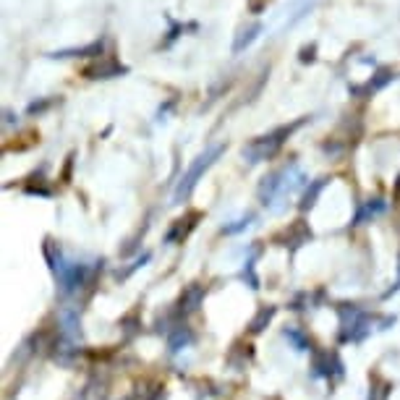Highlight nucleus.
<instances>
[{"instance_id": "obj_1", "label": "nucleus", "mask_w": 400, "mask_h": 400, "mask_svg": "<svg viewBox=\"0 0 400 400\" xmlns=\"http://www.w3.org/2000/svg\"><path fill=\"white\" fill-rule=\"evenodd\" d=\"M306 183H312V181L301 170V165L288 163L272 170L270 175H264L257 194H259V201L270 212H283L288 207V199H293Z\"/></svg>"}, {"instance_id": "obj_2", "label": "nucleus", "mask_w": 400, "mask_h": 400, "mask_svg": "<svg viewBox=\"0 0 400 400\" xmlns=\"http://www.w3.org/2000/svg\"><path fill=\"white\" fill-rule=\"evenodd\" d=\"M45 259H48V264H50V272L55 275V280H58L61 293H66V296H71V293H76V290H81V288L89 283L92 272H94L89 264L68 259V257L61 251V246L52 243V241H45Z\"/></svg>"}, {"instance_id": "obj_3", "label": "nucleus", "mask_w": 400, "mask_h": 400, "mask_svg": "<svg viewBox=\"0 0 400 400\" xmlns=\"http://www.w3.org/2000/svg\"><path fill=\"white\" fill-rule=\"evenodd\" d=\"M301 126H303V118H301V121H293V123L277 126V128H272L270 134H262V137L251 139L249 144H243V150H241L243 160L249 165H259V163H264V160H272L277 152L283 150V144H286L288 139L293 137V131L301 128Z\"/></svg>"}, {"instance_id": "obj_4", "label": "nucleus", "mask_w": 400, "mask_h": 400, "mask_svg": "<svg viewBox=\"0 0 400 400\" xmlns=\"http://www.w3.org/2000/svg\"><path fill=\"white\" fill-rule=\"evenodd\" d=\"M223 152H226V144H212V147H207L194 163L188 165V170L181 175V181H178V186H175V194H173L175 204H183V201L194 194V188H197V183L201 181V175L217 163V157H220Z\"/></svg>"}, {"instance_id": "obj_5", "label": "nucleus", "mask_w": 400, "mask_h": 400, "mask_svg": "<svg viewBox=\"0 0 400 400\" xmlns=\"http://www.w3.org/2000/svg\"><path fill=\"white\" fill-rule=\"evenodd\" d=\"M340 343H359L372 332V325L379 322L374 314L363 312L356 303H340Z\"/></svg>"}, {"instance_id": "obj_6", "label": "nucleus", "mask_w": 400, "mask_h": 400, "mask_svg": "<svg viewBox=\"0 0 400 400\" xmlns=\"http://www.w3.org/2000/svg\"><path fill=\"white\" fill-rule=\"evenodd\" d=\"M312 374L322 377V379H332V377H343V363H340L338 353L330 350H317L312 359Z\"/></svg>"}, {"instance_id": "obj_7", "label": "nucleus", "mask_w": 400, "mask_h": 400, "mask_svg": "<svg viewBox=\"0 0 400 400\" xmlns=\"http://www.w3.org/2000/svg\"><path fill=\"white\" fill-rule=\"evenodd\" d=\"M126 74H128V66L113 61V58H100L97 63H92L81 71V76H87V79H115V76Z\"/></svg>"}, {"instance_id": "obj_8", "label": "nucleus", "mask_w": 400, "mask_h": 400, "mask_svg": "<svg viewBox=\"0 0 400 400\" xmlns=\"http://www.w3.org/2000/svg\"><path fill=\"white\" fill-rule=\"evenodd\" d=\"M105 48H108V39L100 37L94 42H89L84 48H66V50H55L50 52V58H97L100 61L105 55Z\"/></svg>"}, {"instance_id": "obj_9", "label": "nucleus", "mask_w": 400, "mask_h": 400, "mask_svg": "<svg viewBox=\"0 0 400 400\" xmlns=\"http://www.w3.org/2000/svg\"><path fill=\"white\" fill-rule=\"evenodd\" d=\"M392 79H395V74H392L390 68H379L366 84H361V87H350V94H353V97H372V94H377V92H382V89L388 87Z\"/></svg>"}, {"instance_id": "obj_10", "label": "nucleus", "mask_w": 400, "mask_h": 400, "mask_svg": "<svg viewBox=\"0 0 400 400\" xmlns=\"http://www.w3.org/2000/svg\"><path fill=\"white\" fill-rule=\"evenodd\" d=\"M204 301V288L201 286H188L183 293H181V301H178V309H175V314H191L199 309V303Z\"/></svg>"}, {"instance_id": "obj_11", "label": "nucleus", "mask_w": 400, "mask_h": 400, "mask_svg": "<svg viewBox=\"0 0 400 400\" xmlns=\"http://www.w3.org/2000/svg\"><path fill=\"white\" fill-rule=\"evenodd\" d=\"M61 335L79 343L81 340V319L76 309H63L61 312Z\"/></svg>"}, {"instance_id": "obj_12", "label": "nucleus", "mask_w": 400, "mask_h": 400, "mask_svg": "<svg viewBox=\"0 0 400 400\" xmlns=\"http://www.w3.org/2000/svg\"><path fill=\"white\" fill-rule=\"evenodd\" d=\"M262 32H264V26L259 24V21H257V24H251V26H243V29H238L236 39H233V55H241L246 48H251V45L259 39Z\"/></svg>"}, {"instance_id": "obj_13", "label": "nucleus", "mask_w": 400, "mask_h": 400, "mask_svg": "<svg viewBox=\"0 0 400 400\" xmlns=\"http://www.w3.org/2000/svg\"><path fill=\"white\" fill-rule=\"evenodd\" d=\"M388 210V201L385 199H369L363 201L361 207H359V212L353 217V226H363V223H369V220H374L377 214H382Z\"/></svg>"}, {"instance_id": "obj_14", "label": "nucleus", "mask_w": 400, "mask_h": 400, "mask_svg": "<svg viewBox=\"0 0 400 400\" xmlns=\"http://www.w3.org/2000/svg\"><path fill=\"white\" fill-rule=\"evenodd\" d=\"M76 400H108V382L100 377H92L87 385L79 390Z\"/></svg>"}, {"instance_id": "obj_15", "label": "nucleus", "mask_w": 400, "mask_h": 400, "mask_svg": "<svg viewBox=\"0 0 400 400\" xmlns=\"http://www.w3.org/2000/svg\"><path fill=\"white\" fill-rule=\"evenodd\" d=\"M312 0H293L290 6H286L283 8V21H280V26H290V24H296L299 19H303L306 13L312 11Z\"/></svg>"}, {"instance_id": "obj_16", "label": "nucleus", "mask_w": 400, "mask_h": 400, "mask_svg": "<svg viewBox=\"0 0 400 400\" xmlns=\"http://www.w3.org/2000/svg\"><path fill=\"white\" fill-rule=\"evenodd\" d=\"M191 340H194V335H191V330L186 325H175L168 332V350L170 353H178V350H183L186 346H191Z\"/></svg>"}, {"instance_id": "obj_17", "label": "nucleus", "mask_w": 400, "mask_h": 400, "mask_svg": "<svg viewBox=\"0 0 400 400\" xmlns=\"http://www.w3.org/2000/svg\"><path fill=\"white\" fill-rule=\"evenodd\" d=\"M199 217H201L199 212H191V214H188V217H183V220H175L173 228H170V233L165 236V241H168V243H175V241H183V238L188 236V230H191V228L197 226L194 220H199Z\"/></svg>"}, {"instance_id": "obj_18", "label": "nucleus", "mask_w": 400, "mask_h": 400, "mask_svg": "<svg viewBox=\"0 0 400 400\" xmlns=\"http://www.w3.org/2000/svg\"><path fill=\"white\" fill-rule=\"evenodd\" d=\"M286 241H290V249H299V246H303V243L312 241V230L306 228L303 220H299V223H293V226L286 230Z\"/></svg>"}, {"instance_id": "obj_19", "label": "nucleus", "mask_w": 400, "mask_h": 400, "mask_svg": "<svg viewBox=\"0 0 400 400\" xmlns=\"http://www.w3.org/2000/svg\"><path fill=\"white\" fill-rule=\"evenodd\" d=\"M327 181L330 178H317V181H312L309 186H306V191H303V197H301V210L306 212V210H312L314 204H317V199H319V194H322V188L327 186Z\"/></svg>"}, {"instance_id": "obj_20", "label": "nucleus", "mask_w": 400, "mask_h": 400, "mask_svg": "<svg viewBox=\"0 0 400 400\" xmlns=\"http://www.w3.org/2000/svg\"><path fill=\"white\" fill-rule=\"evenodd\" d=\"M283 338H286L288 343H290V346H293L296 350H301V353H303V350H312V348H309L312 343H309V338H306V335L301 332L299 327H293V325L283 327Z\"/></svg>"}, {"instance_id": "obj_21", "label": "nucleus", "mask_w": 400, "mask_h": 400, "mask_svg": "<svg viewBox=\"0 0 400 400\" xmlns=\"http://www.w3.org/2000/svg\"><path fill=\"white\" fill-rule=\"evenodd\" d=\"M275 306H262V309H259V312L254 314V319H251L249 322V330L251 332H254V335H259V332H262L264 327L270 325V322H272V317H275Z\"/></svg>"}, {"instance_id": "obj_22", "label": "nucleus", "mask_w": 400, "mask_h": 400, "mask_svg": "<svg viewBox=\"0 0 400 400\" xmlns=\"http://www.w3.org/2000/svg\"><path fill=\"white\" fill-rule=\"evenodd\" d=\"M390 392H392V382L382 379L379 374H372V392H369V400H388Z\"/></svg>"}, {"instance_id": "obj_23", "label": "nucleus", "mask_w": 400, "mask_h": 400, "mask_svg": "<svg viewBox=\"0 0 400 400\" xmlns=\"http://www.w3.org/2000/svg\"><path fill=\"white\" fill-rule=\"evenodd\" d=\"M251 220H254V214H243V217H238V220H233V226H223V233L226 236H233V233H241L243 228L251 226Z\"/></svg>"}, {"instance_id": "obj_24", "label": "nucleus", "mask_w": 400, "mask_h": 400, "mask_svg": "<svg viewBox=\"0 0 400 400\" xmlns=\"http://www.w3.org/2000/svg\"><path fill=\"white\" fill-rule=\"evenodd\" d=\"M241 277H243V280L249 283V288H254V290L259 288V280H257V275H254V259H249V262L243 264V272H241Z\"/></svg>"}, {"instance_id": "obj_25", "label": "nucleus", "mask_w": 400, "mask_h": 400, "mask_svg": "<svg viewBox=\"0 0 400 400\" xmlns=\"http://www.w3.org/2000/svg\"><path fill=\"white\" fill-rule=\"evenodd\" d=\"M299 61L301 63H314L317 61V42H312V45H303V48H301Z\"/></svg>"}, {"instance_id": "obj_26", "label": "nucleus", "mask_w": 400, "mask_h": 400, "mask_svg": "<svg viewBox=\"0 0 400 400\" xmlns=\"http://www.w3.org/2000/svg\"><path fill=\"white\" fill-rule=\"evenodd\" d=\"M52 102H55V100H42V102H32V105H29V108H26V113H29V115H39V113H45V110H48V108H50Z\"/></svg>"}, {"instance_id": "obj_27", "label": "nucleus", "mask_w": 400, "mask_h": 400, "mask_svg": "<svg viewBox=\"0 0 400 400\" xmlns=\"http://www.w3.org/2000/svg\"><path fill=\"white\" fill-rule=\"evenodd\" d=\"M267 8V0H249V11L251 13H262Z\"/></svg>"}, {"instance_id": "obj_28", "label": "nucleus", "mask_w": 400, "mask_h": 400, "mask_svg": "<svg viewBox=\"0 0 400 400\" xmlns=\"http://www.w3.org/2000/svg\"><path fill=\"white\" fill-rule=\"evenodd\" d=\"M71 165H74V154H68V163H66V170H63V181L71 178Z\"/></svg>"}, {"instance_id": "obj_29", "label": "nucleus", "mask_w": 400, "mask_h": 400, "mask_svg": "<svg viewBox=\"0 0 400 400\" xmlns=\"http://www.w3.org/2000/svg\"><path fill=\"white\" fill-rule=\"evenodd\" d=\"M6 126H13V123H19V115H13L11 110H6Z\"/></svg>"}]
</instances>
